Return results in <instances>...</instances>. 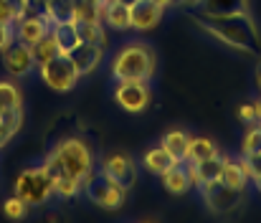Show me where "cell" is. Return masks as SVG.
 I'll return each mask as SVG.
<instances>
[{
    "mask_svg": "<svg viewBox=\"0 0 261 223\" xmlns=\"http://www.w3.org/2000/svg\"><path fill=\"white\" fill-rule=\"evenodd\" d=\"M203 18H236V15H251L249 0H200Z\"/></svg>",
    "mask_w": 261,
    "mask_h": 223,
    "instance_id": "4fadbf2b",
    "label": "cell"
},
{
    "mask_svg": "<svg viewBox=\"0 0 261 223\" xmlns=\"http://www.w3.org/2000/svg\"><path fill=\"white\" fill-rule=\"evenodd\" d=\"M261 152V122L249 125L244 140H241V155H259Z\"/></svg>",
    "mask_w": 261,
    "mask_h": 223,
    "instance_id": "4316f807",
    "label": "cell"
},
{
    "mask_svg": "<svg viewBox=\"0 0 261 223\" xmlns=\"http://www.w3.org/2000/svg\"><path fill=\"white\" fill-rule=\"evenodd\" d=\"M158 71V54L150 43L132 41L114 51L109 59L112 81H150Z\"/></svg>",
    "mask_w": 261,
    "mask_h": 223,
    "instance_id": "7a4b0ae2",
    "label": "cell"
},
{
    "mask_svg": "<svg viewBox=\"0 0 261 223\" xmlns=\"http://www.w3.org/2000/svg\"><path fill=\"white\" fill-rule=\"evenodd\" d=\"M13 190H15V195L20 201L28 203V208L43 206L54 195V178H51V172H48L46 165H33V167H25L18 175Z\"/></svg>",
    "mask_w": 261,
    "mask_h": 223,
    "instance_id": "277c9868",
    "label": "cell"
},
{
    "mask_svg": "<svg viewBox=\"0 0 261 223\" xmlns=\"http://www.w3.org/2000/svg\"><path fill=\"white\" fill-rule=\"evenodd\" d=\"M99 170L109 180H114L119 188H124V190H132L137 185V162L127 152H109V155H104L101 162H99Z\"/></svg>",
    "mask_w": 261,
    "mask_h": 223,
    "instance_id": "9c48e42d",
    "label": "cell"
},
{
    "mask_svg": "<svg viewBox=\"0 0 261 223\" xmlns=\"http://www.w3.org/2000/svg\"><path fill=\"white\" fill-rule=\"evenodd\" d=\"M82 193L87 195V201H91L96 208H104V211L122 208L127 198V190L119 188L114 180H109L101 170H91L82 180Z\"/></svg>",
    "mask_w": 261,
    "mask_h": 223,
    "instance_id": "8992f818",
    "label": "cell"
},
{
    "mask_svg": "<svg viewBox=\"0 0 261 223\" xmlns=\"http://www.w3.org/2000/svg\"><path fill=\"white\" fill-rule=\"evenodd\" d=\"M43 165L48 167L51 175H74L79 180H84L89 172L96 167V155L87 140L82 137H66V140H59L54 150L46 155Z\"/></svg>",
    "mask_w": 261,
    "mask_h": 223,
    "instance_id": "3957f363",
    "label": "cell"
},
{
    "mask_svg": "<svg viewBox=\"0 0 261 223\" xmlns=\"http://www.w3.org/2000/svg\"><path fill=\"white\" fill-rule=\"evenodd\" d=\"M46 15L54 23H71L76 18V0H48L46 3Z\"/></svg>",
    "mask_w": 261,
    "mask_h": 223,
    "instance_id": "d6986e66",
    "label": "cell"
},
{
    "mask_svg": "<svg viewBox=\"0 0 261 223\" xmlns=\"http://www.w3.org/2000/svg\"><path fill=\"white\" fill-rule=\"evenodd\" d=\"M79 38L87 43H96V46H107V31L101 26V20H74Z\"/></svg>",
    "mask_w": 261,
    "mask_h": 223,
    "instance_id": "7402d4cb",
    "label": "cell"
},
{
    "mask_svg": "<svg viewBox=\"0 0 261 223\" xmlns=\"http://www.w3.org/2000/svg\"><path fill=\"white\" fill-rule=\"evenodd\" d=\"M175 162H177V160H175L173 155L168 152V147H165V145H158V147L147 150V152H145V157H142L145 170H147V172H152V175H158V178H160L165 170H170Z\"/></svg>",
    "mask_w": 261,
    "mask_h": 223,
    "instance_id": "e0dca14e",
    "label": "cell"
},
{
    "mask_svg": "<svg viewBox=\"0 0 261 223\" xmlns=\"http://www.w3.org/2000/svg\"><path fill=\"white\" fill-rule=\"evenodd\" d=\"M239 119H241L244 125H254V122H259V117H256V107H254V104H241V107H239Z\"/></svg>",
    "mask_w": 261,
    "mask_h": 223,
    "instance_id": "d6a6232c",
    "label": "cell"
},
{
    "mask_svg": "<svg viewBox=\"0 0 261 223\" xmlns=\"http://www.w3.org/2000/svg\"><path fill=\"white\" fill-rule=\"evenodd\" d=\"M41 3H48V0H41Z\"/></svg>",
    "mask_w": 261,
    "mask_h": 223,
    "instance_id": "ab89813d",
    "label": "cell"
},
{
    "mask_svg": "<svg viewBox=\"0 0 261 223\" xmlns=\"http://www.w3.org/2000/svg\"><path fill=\"white\" fill-rule=\"evenodd\" d=\"M254 107H256V117H259V122H261V99L254 102Z\"/></svg>",
    "mask_w": 261,
    "mask_h": 223,
    "instance_id": "d590c367",
    "label": "cell"
},
{
    "mask_svg": "<svg viewBox=\"0 0 261 223\" xmlns=\"http://www.w3.org/2000/svg\"><path fill=\"white\" fill-rule=\"evenodd\" d=\"M15 41V28L8 26V23H0V54Z\"/></svg>",
    "mask_w": 261,
    "mask_h": 223,
    "instance_id": "1f68e13d",
    "label": "cell"
},
{
    "mask_svg": "<svg viewBox=\"0 0 261 223\" xmlns=\"http://www.w3.org/2000/svg\"><path fill=\"white\" fill-rule=\"evenodd\" d=\"M13 28H15V38L18 41L33 46L36 41H41L51 31V20H46V18H20V20H15Z\"/></svg>",
    "mask_w": 261,
    "mask_h": 223,
    "instance_id": "5bb4252c",
    "label": "cell"
},
{
    "mask_svg": "<svg viewBox=\"0 0 261 223\" xmlns=\"http://www.w3.org/2000/svg\"><path fill=\"white\" fill-rule=\"evenodd\" d=\"M8 109H23V96L13 81H0V112Z\"/></svg>",
    "mask_w": 261,
    "mask_h": 223,
    "instance_id": "484cf974",
    "label": "cell"
},
{
    "mask_svg": "<svg viewBox=\"0 0 261 223\" xmlns=\"http://www.w3.org/2000/svg\"><path fill=\"white\" fill-rule=\"evenodd\" d=\"M155 3H160L163 8H170V5H180V3H190V0H155Z\"/></svg>",
    "mask_w": 261,
    "mask_h": 223,
    "instance_id": "836d02e7",
    "label": "cell"
},
{
    "mask_svg": "<svg viewBox=\"0 0 261 223\" xmlns=\"http://www.w3.org/2000/svg\"><path fill=\"white\" fill-rule=\"evenodd\" d=\"M165 15V8L155 0H137L132 8H129V28L145 33V31H152L160 26Z\"/></svg>",
    "mask_w": 261,
    "mask_h": 223,
    "instance_id": "8fae6325",
    "label": "cell"
},
{
    "mask_svg": "<svg viewBox=\"0 0 261 223\" xmlns=\"http://www.w3.org/2000/svg\"><path fill=\"white\" fill-rule=\"evenodd\" d=\"M119 3H122V5H127V8H132V5H135L137 0H119Z\"/></svg>",
    "mask_w": 261,
    "mask_h": 223,
    "instance_id": "74e56055",
    "label": "cell"
},
{
    "mask_svg": "<svg viewBox=\"0 0 261 223\" xmlns=\"http://www.w3.org/2000/svg\"><path fill=\"white\" fill-rule=\"evenodd\" d=\"M112 96L124 112L140 114L150 107L152 89H150V81H114Z\"/></svg>",
    "mask_w": 261,
    "mask_h": 223,
    "instance_id": "ba28073f",
    "label": "cell"
},
{
    "mask_svg": "<svg viewBox=\"0 0 261 223\" xmlns=\"http://www.w3.org/2000/svg\"><path fill=\"white\" fill-rule=\"evenodd\" d=\"M0 56H3V69L13 76V79H23V76H28L33 69H36L31 46L23 43V41H18V38H15Z\"/></svg>",
    "mask_w": 261,
    "mask_h": 223,
    "instance_id": "30bf717a",
    "label": "cell"
},
{
    "mask_svg": "<svg viewBox=\"0 0 261 223\" xmlns=\"http://www.w3.org/2000/svg\"><path fill=\"white\" fill-rule=\"evenodd\" d=\"M91 3H99V0H91Z\"/></svg>",
    "mask_w": 261,
    "mask_h": 223,
    "instance_id": "f35d334b",
    "label": "cell"
},
{
    "mask_svg": "<svg viewBox=\"0 0 261 223\" xmlns=\"http://www.w3.org/2000/svg\"><path fill=\"white\" fill-rule=\"evenodd\" d=\"M51 178H54V195H59V198H64V201H71V198H76V195L82 193V180H79V178L64 175V172L51 175Z\"/></svg>",
    "mask_w": 261,
    "mask_h": 223,
    "instance_id": "603a6c76",
    "label": "cell"
},
{
    "mask_svg": "<svg viewBox=\"0 0 261 223\" xmlns=\"http://www.w3.org/2000/svg\"><path fill=\"white\" fill-rule=\"evenodd\" d=\"M51 33L56 38V46H59V54H71L82 38H79V31H76V23H54L51 26Z\"/></svg>",
    "mask_w": 261,
    "mask_h": 223,
    "instance_id": "ac0fdd59",
    "label": "cell"
},
{
    "mask_svg": "<svg viewBox=\"0 0 261 223\" xmlns=\"http://www.w3.org/2000/svg\"><path fill=\"white\" fill-rule=\"evenodd\" d=\"M23 125V109H8L0 114V150L5 147Z\"/></svg>",
    "mask_w": 261,
    "mask_h": 223,
    "instance_id": "ffe728a7",
    "label": "cell"
},
{
    "mask_svg": "<svg viewBox=\"0 0 261 223\" xmlns=\"http://www.w3.org/2000/svg\"><path fill=\"white\" fill-rule=\"evenodd\" d=\"M20 8H23V0H0V23L15 26Z\"/></svg>",
    "mask_w": 261,
    "mask_h": 223,
    "instance_id": "f1b7e54d",
    "label": "cell"
},
{
    "mask_svg": "<svg viewBox=\"0 0 261 223\" xmlns=\"http://www.w3.org/2000/svg\"><path fill=\"white\" fill-rule=\"evenodd\" d=\"M74 20H101L96 3H91V0H76V18Z\"/></svg>",
    "mask_w": 261,
    "mask_h": 223,
    "instance_id": "f546056e",
    "label": "cell"
},
{
    "mask_svg": "<svg viewBox=\"0 0 261 223\" xmlns=\"http://www.w3.org/2000/svg\"><path fill=\"white\" fill-rule=\"evenodd\" d=\"M3 213H5V218H10V221H23L25 213H28V203L20 201L18 195H13V198H8V201L3 203Z\"/></svg>",
    "mask_w": 261,
    "mask_h": 223,
    "instance_id": "83f0119b",
    "label": "cell"
},
{
    "mask_svg": "<svg viewBox=\"0 0 261 223\" xmlns=\"http://www.w3.org/2000/svg\"><path fill=\"white\" fill-rule=\"evenodd\" d=\"M198 193H200L203 206H205L213 216H233L236 211L244 208V201H246V190L233 188V185L223 183L221 178H218V180H211V183H205V185H200Z\"/></svg>",
    "mask_w": 261,
    "mask_h": 223,
    "instance_id": "5b68a950",
    "label": "cell"
},
{
    "mask_svg": "<svg viewBox=\"0 0 261 223\" xmlns=\"http://www.w3.org/2000/svg\"><path fill=\"white\" fill-rule=\"evenodd\" d=\"M216 155H218V145L213 140H208V137H190L185 162H200V160H208V157H216Z\"/></svg>",
    "mask_w": 261,
    "mask_h": 223,
    "instance_id": "44dd1931",
    "label": "cell"
},
{
    "mask_svg": "<svg viewBox=\"0 0 261 223\" xmlns=\"http://www.w3.org/2000/svg\"><path fill=\"white\" fill-rule=\"evenodd\" d=\"M163 185L168 193L173 195H185L193 185H190V178H188V167H185V160H177L170 170H165L163 175Z\"/></svg>",
    "mask_w": 261,
    "mask_h": 223,
    "instance_id": "9a60e30c",
    "label": "cell"
},
{
    "mask_svg": "<svg viewBox=\"0 0 261 223\" xmlns=\"http://www.w3.org/2000/svg\"><path fill=\"white\" fill-rule=\"evenodd\" d=\"M69 56H71L76 71H79L82 76H89L101 66V61H104V46H96V43L82 41Z\"/></svg>",
    "mask_w": 261,
    "mask_h": 223,
    "instance_id": "7c38bea8",
    "label": "cell"
},
{
    "mask_svg": "<svg viewBox=\"0 0 261 223\" xmlns=\"http://www.w3.org/2000/svg\"><path fill=\"white\" fill-rule=\"evenodd\" d=\"M251 183L256 185V190H259V193H261V175H259V178H251Z\"/></svg>",
    "mask_w": 261,
    "mask_h": 223,
    "instance_id": "8d00e7d4",
    "label": "cell"
},
{
    "mask_svg": "<svg viewBox=\"0 0 261 223\" xmlns=\"http://www.w3.org/2000/svg\"><path fill=\"white\" fill-rule=\"evenodd\" d=\"M190 137H193V135H188L185 130H170V132L163 137V145L168 147V152L173 155L175 160H185L188 145H190Z\"/></svg>",
    "mask_w": 261,
    "mask_h": 223,
    "instance_id": "cb8c5ba5",
    "label": "cell"
},
{
    "mask_svg": "<svg viewBox=\"0 0 261 223\" xmlns=\"http://www.w3.org/2000/svg\"><path fill=\"white\" fill-rule=\"evenodd\" d=\"M195 23L213 36L216 41H221L223 46L233 48V51H244V54H256L259 51V28L254 23L251 15H236V18H195Z\"/></svg>",
    "mask_w": 261,
    "mask_h": 223,
    "instance_id": "6da1fadb",
    "label": "cell"
},
{
    "mask_svg": "<svg viewBox=\"0 0 261 223\" xmlns=\"http://www.w3.org/2000/svg\"><path fill=\"white\" fill-rule=\"evenodd\" d=\"M221 180L228 183V185H233V188L246 190L249 183H251V175H249L244 160H236V157H228V155H226V160H223V170H221Z\"/></svg>",
    "mask_w": 261,
    "mask_h": 223,
    "instance_id": "2e32d148",
    "label": "cell"
},
{
    "mask_svg": "<svg viewBox=\"0 0 261 223\" xmlns=\"http://www.w3.org/2000/svg\"><path fill=\"white\" fill-rule=\"evenodd\" d=\"M31 54H33V61H36V66H41V64H46L48 59H54L56 54H59V46H56V38H54V33L48 31L41 41H36L33 46H31Z\"/></svg>",
    "mask_w": 261,
    "mask_h": 223,
    "instance_id": "d4e9b609",
    "label": "cell"
},
{
    "mask_svg": "<svg viewBox=\"0 0 261 223\" xmlns=\"http://www.w3.org/2000/svg\"><path fill=\"white\" fill-rule=\"evenodd\" d=\"M254 84H256V89L261 91V61L256 64V71H254Z\"/></svg>",
    "mask_w": 261,
    "mask_h": 223,
    "instance_id": "e575fe53",
    "label": "cell"
},
{
    "mask_svg": "<svg viewBox=\"0 0 261 223\" xmlns=\"http://www.w3.org/2000/svg\"><path fill=\"white\" fill-rule=\"evenodd\" d=\"M241 160H244L249 175H251V178H259L261 175V152L259 155H241Z\"/></svg>",
    "mask_w": 261,
    "mask_h": 223,
    "instance_id": "4dcf8cb0",
    "label": "cell"
},
{
    "mask_svg": "<svg viewBox=\"0 0 261 223\" xmlns=\"http://www.w3.org/2000/svg\"><path fill=\"white\" fill-rule=\"evenodd\" d=\"M38 74H41L43 84L48 89H54L59 94L71 91L79 84V79H82V74L76 71V66H74V61H71L69 54H56L54 59H48L46 64H41L38 66Z\"/></svg>",
    "mask_w": 261,
    "mask_h": 223,
    "instance_id": "52a82bcc",
    "label": "cell"
}]
</instances>
